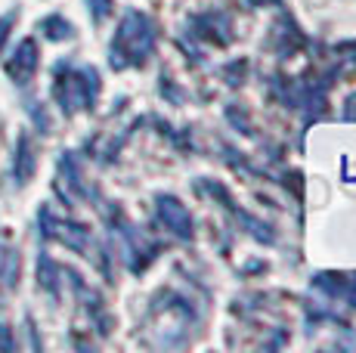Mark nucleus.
<instances>
[{"mask_svg":"<svg viewBox=\"0 0 356 353\" xmlns=\"http://www.w3.org/2000/svg\"><path fill=\"white\" fill-rule=\"evenodd\" d=\"M149 50H152V28H149V22L140 13H130L118 31V40L112 44V63L124 65L127 59L130 63H140Z\"/></svg>","mask_w":356,"mask_h":353,"instance_id":"nucleus-1","label":"nucleus"},{"mask_svg":"<svg viewBox=\"0 0 356 353\" xmlns=\"http://www.w3.org/2000/svg\"><path fill=\"white\" fill-rule=\"evenodd\" d=\"M34 65H38V47H34V40H22L16 56L6 63V72H10V78H16V84H25L31 78Z\"/></svg>","mask_w":356,"mask_h":353,"instance_id":"nucleus-2","label":"nucleus"},{"mask_svg":"<svg viewBox=\"0 0 356 353\" xmlns=\"http://www.w3.org/2000/svg\"><path fill=\"white\" fill-rule=\"evenodd\" d=\"M159 211H161L164 220L170 223V229H174V233H180V236H189V233H193L189 214H186V208H183L180 202H174V199H159Z\"/></svg>","mask_w":356,"mask_h":353,"instance_id":"nucleus-3","label":"nucleus"},{"mask_svg":"<svg viewBox=\"0 0 356 353\" xmlns=\"http://www.w3.org/2000/svg\"><path fill=\"white\" fill-rule=\"evenodd\" d=\"M19 183H25V176L31 174V167H34V158H31V152H29V140L22 137V142H19Z\"/></svg>","mask_w":356,"mask_h":353,"instance_id":"nucleus-4","label":"nucleus"},{"mask_svg":"<svg viewBox=\"0 0 356 353\" xmlns=\"http://www.w3.org/2000/svg\"><path fill=\"white\" fill-rule=\"evenodd\" d=\"M10 25H13V16L0 19V47H3V40H6V35H10Z\"/></svg>","mask_w":356,"mask_h":353,"instance_id":"nucleus-5","label":"nucleus"}]
</instances>
